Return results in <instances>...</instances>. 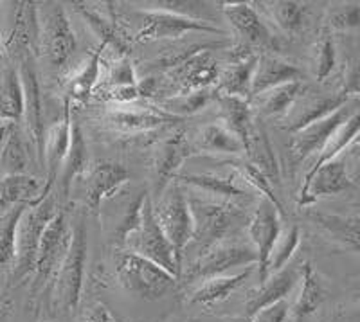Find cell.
I'll use <instances>...</instances> for the list:
<instances>
[{"label": "cell", "mask_w": 360, "mask_h": 322, "mask_svg": "<svg viewBox=\"0 0 360 322\" xmlns=\"http://www.w3.org/2000/svg\"><path fill=\"white\" fill-rule=\"evenodd\" d=\"M188 204L193 218V236L188 249L195 250L197 256L229 238L247 218L242 205L233 202L188 196Z\"/></svg>", "instance_id": "cell-1"}, {"label": "cell", "mask_w": 360, "mask_h": 322, "mask_svg": "<svg viewBox=\"0 0 360 322\" xmlns=\"http://www.w3.org/2000/svg\"><path fill=\"white\" fill-rule=\"evenodd\" d=\"M58 212V198L51 189L40 200L25 205L15 234V259H13L11 281L20 283L34 272L38 249L45 227Z\"/></svg>", "instance_id": "cell-2"}, {"label": "cell", "mask_w": 360, "mask_h": 322, "mask_svg": "<svg viewBox=\"0 0 360 322\" xmlns=\"http://www.w3.org/2000/svg\"><path fill=\"white\" fill-rule=\"evenodd\" d=\"M69 249L63 256L62 263L54 273V292L63 311L70 314L79 306L83 292V279H85L86 263V227L85 214H79L72 225Z\"/></svg>", "instance_id": "cell-3"}, {"label": "cell", "mask_w": 360, "mask_h": 322, "mask_svg": "<svg viewBox=\"0 0 360 322\" xmlns=\"http://www.w3.org/2000/svg\"><path fill=\"white\" fill-rule=\"evenodd\" d=\"M124 249H127V252L141 256L148 262L162 266L166 272L179 279L182 265L176 259L172 243L168 241V238L164 236L162 228L157 224L155 214H153V200L150 196H146L143 204L139 224L124 241Z\"/></svg>", "instance_id": "cell-4"}, {"label": "cell", "mask_w": 360, "mask_h": 322, "mask_svg": "<svg viewBox=\"0 0 360 322\" xmlns=\"http://www.w3.org/2000/svg\"><path fill=\"white\" fill-rule=\"evenodd\" d=\"M34 47L54 67L65 65L76 51V37L62 4H41L37 8Z\"/></svg>", "instance_id": "cell-5"}, {"label": "cell", "mask_w": 360, "mask_h": 322, "mask_svg": "<svg viewBox=\"0 0 360 322\" xmlns=\"http://www.w3.org/2000/svg\"><path fill=\"white\" fill-rule=\"evenodd\" d=\"M115 276L127 292L146 301H157L175 286L176 278L144 257L121 252L115 262Z\"/></svg>", "instance_id": "cell-6"}, {"label": "cell", "mask_w": 360, "mask_h": 322, "mask_svg": "<svg viewBox=\"0 0 360 322\" xmlns=\"http://www.w3.org/2000/svg\"><path fill=\"white\" fill-rule=\"evenodd\" d=\"M153 214L159 227L162 228L164 236L172 243L176 259L182 265V257L193 236V218L188 196L182 191L179 182H172L164 189L159 200L153 204Z\"/></svg>", "instance_id": "cell-7"}, {"label": "cell", "mask_w": 360, "mask_h": 322, "mask_svg": "<svg viewBox=\"0 0 360 322\" xmlns=\"http://www.w3.org/2000/svg\"><path fill=\"white\" fill-rule=\"evenodd\" d=\"M258 265V254L252 243L243 238H225L220 243L213 245L211 249L197 256V259L189 266V279L205 281V279L227 276L231 270L242 266Z\"/></svg>", "instance_id": "cell-8"}, {"label": "cell", "mask_w": 360, "mask_h": 322, "mask_svg": "<svg viewBox=\"0 0 360 322\" xmlns=\"http://www.w3.org/2000/svg\"><path fill=\"white\" fill-rule=\"evenodd\" d=\"M139 17L141 27L137 31V41H153L164 38H180L189 33L221 34L225 37L224 29L217 27L209 20H197V18L182 17L176 13L162 11V9H144L135 13Z\"/></svg>", "instance_id": "cell-9"}, {"label": "cell", "mask_w": 360, "mask_h": 322, "mask_svg": "<svg viewBox=\"0 0 360 322\" xmlns=\"http://www.w3.org/2000/svg\"><path fill=\"white\" fill-rule=\"evenodd\" d=\"M17 69L22 83V94H24V115L22 117L25 121V131H27L29 143L34 150L33 153L37 157V162L44 167V103H41V89L37 69L27 53L20 56Z\"/></svg>", "instance_id": "cell-10"}, {"label": "cell", "mask_w": 360, "mask_h": 322, "mask_svg": "<svg viewBox=\"0 0 360 322\" xmlns=\"http://www.w3.org/2000/svg\"><path fill=\"white\" fill-rule=\"evenodd\" d=\"M70 236H72V227L67 221L65 212L58 209L53 220L47 224L44 234H41L37 265H34L33 272V290L41 288L51 279H54V273H56L58 266H60L67 249H69Z\"/></svg>", "instance_id": "cell-11"}, {"label": "cell", "mask_w": 360, "mask_h": 322, "mask_svg": "<svg viewBox=\"0 0 360 322\" xmlns=\"http://www.w3.org/2000/svg\"><path fill=\"white\" fill-rule=\"evenodd\" d=\"M356 112H359V98H353L346 105L337 108L333 114L326 115V117L311 122L308 127L292 134L290 144H288L292 160L299 164L310 155H314V153H317L326 144V141L332 137L333 131L339 127H342L344 122L348 121Z\"/></svg>", "instance_id": "cell-12"}, {"label": "cell", "mask_w": 360, "mask_h": 322, "mask_svg": "<svg viewBox=\"0 0 360 322\" xmlns=\"http://www.w3.org/2000/svg\"><path fill=\"white\" fill-rule=\"evenodd\" d=\"M281 217L283 207H278L266 198H262L249 220L247 234H249V241L252 243L254 250L258 254L259 283L265 281L269 256L281 234Z\"/></svg>", "instance_id": "cell-13"}, {"label": "cell", "mask_w": 360, "mask_h": 322, "mask_svg": "<svg viewBox=\"0 0 360 322\" xmlns=\"http://www.w3.org/2000/svg\"><path fill=\"white\" fill-rule=\"evenodd\" d=\"M103 121L114 130L124 131V134H146V131L159 130L168 124L184 121L175 115L166 114L159 106L152 105H114L103 114Z\"/></svg>", "instance_id": "cell-14"}, {"label": "cell", "mask_w": 360, "mask_h": 322, "mask_svg": "<svg viewBox=\"0 0 360 322\" xmlns=\"http://www.w3.org/2000/svg\"><path fill=\"white\" fill-rule=\"evenodd\" d=\"M353 186V179L348 173V162L342 155L335 157L330 162L323 164L319 169H315L310 176H307L299 191V205H311L324 196L339 195L348 191Z\"/></svg>", "instance_id": "cell-15"}, {"label": "cell", "mask_w": 360, "mask_h": 322, "mask_svg": "<svg viewBox=\"0 0 360 322\" xmlns=\"http://www.w3.org/2000/svg\"><path fill=\"white\" fill-rule=\"evenodd\" d=\"M349 99H353V96L344 94L342 90L335 92V94H304L303 92L290 106V110L283 115L281 128L290 131V134H295L311 122L333 114L337 108L346 105Z\"/></svg>", "instance_id": "cell-16"}, {"label": "cell", "mask_w": 360, "mask_h": 322, "mask_svg": "<svg viewBox=\"0 0 360 322\" xmlns=\"http://www.w3.org/2000/svg\"><path fill=\"white\" fill-rule=\"evenodd\" d=\"M191 155V146L182 131L162 139L153 153V195L159 198L176 179L182 164Z\"/></svg>", "instance_id": "cell-17"}, {"label": "cell", "mask_w": 360, "mask_h": 322, "mask_svg": "<svg viewBox=\"0 0 360 322\" xmlns=\"http://www.w3.org/2000/svg\"><path fill=\"white\" fill-rule=\"evenodd\" d=\"M85 173V202L92 211H99L103 202L121 191L130 180L127 167L112 160L94 164Z\"/></svg>", "instance_id": "cell-18"}, {"label": "cell", "mask_w": 360, "mask_h": 322, "mask_svg": "<svg viewBox=\"0 0 360 322\" xmlns=\"http://www.w3.org/2000/svg\"><path fill=\"white\" fill-rule=\"evenodd\" d=\"M179 183H188L191 188L205 193L211 198L224 202H233L240 205V202H250L254 196L252 189L240 179L233 169L231 175H217V173H182L176 175Z\"/></svg>", "instance_id": "cell-19"}, {"label": "cell", "mask_w": 360, "mask_h": 322, "mask_svg": "<svg viewBox=\"0 0 360 322\" xmlns=\"http://www.w3.org/2000/svg\"><path fill=\"white\" fill-rule=\"evenodd\" d=\"M258 58L250 45L242 44L233 49L231 63L221 72H218L217 94L234 96L250 101V79Z\"/></svg>", "instance_id": "cell-20"}, {"label": "cell", "mask_w": 360, "mask_h": 322, "mask_svg": "<svg viewBox=\"0 0 360 322\" xmlns=\"http://www.w3.org/2000/svg\"><path fill=\"white\" fill-rule=\"evenodd\" d=\"M224 13L231 25L234 27L240 37L243 38L245 45L250 47H265V49H274L276 38L266 25L265 18L258 13L250 2H233V4H224Z\"/></svg>", "instance_id": "cell-21"}, {"label": "cell", "mask_w": 360, "mask_h": 322, "mask_svg": "<svg viewBox=\"0 0 360 322\" xmlns=\"http://www.w3.org/2000/svg\"><path fill=\"white\" fill-rule=\"evenodd\" d=\"M173 82L176 83V92L172 96L189 94L195 90L209 89L211 83L218 79V63L214 61L211 49L202 51L193 58L169 70Z\"/></svg>", "instance_id": "cell-22"}, {"label": "cell", "mask_w": 360, "mask_h": 322, "mask_svg": "<svg viewBox=\"0 0 360 322\" xmlns=\"http://www.w3.org/2000/svg\"><path fill=\"white\" fill-rule=\"evenodd\" d=\"M31 151L18 122H2L0 127V179L27 175Z\"/></svg>", "instance_id": "cell-23"}, {"label": "cell", "mask_w": 360, "mask_h": 322, "mask_svg": "<svg viewBox=\"0 0 360 322\" xmlns=\"http://www.w3.org/2000/svg\"><path fill=\"white\" fill-rule=\"evenodd\" d=\"M70 127H72V114H70V101L65 99L63 103L62 117L54 122L49 130H45L44 139V166L47 169V180L45 182L54 183L60 173L63 159L67 155L70 143Z\"/></svg>", "instance_id": "cell-24"}, {"label": "cell", "mask_w": 360, "mask_h": 322, "mask_svg": "<svg viewBox=\"0 0 360 322\" xmlns=\"http://www.w3.org/2000/svg\"><path fill=\"white\" fill-rule=\"evenodd\" d=\"M243 153L247 157V162L252 164L272 186L279 183L281 172H279L278 157L274 153V146L270 143L269 134L265 127L259 121H252L247 134V139L243 143Z\"/></svg>", "instance_id": "cell-25"}, {"label": "cell", "mask_w": 360, "mask_h": 322, "mask_svg": "<svg viewBox=\"0 0 360 322\" xmlns=\"http://www.w3.org/2000/svg\"><path fill=\"white\" fill-rule=\"evenodd\" d=\"M299 281V270L294 266H285L279 272L270 273L263 283H259L258 290H252L245 302V315L247 318L258 314L259 310L274 302L287 299L292 290L295 288Z\"/></svg>", "instance_id": "cell-26"}, {"label": "cell", "mask_w": 360, "mask_h": 322, "mask_svg": "<svg viewBox=\"0 0 360 322\" xmlns=\"http://www.w3.org/2000/svg\"><path fill=\"white\" fill-rule=\"evenodd\" d=\"M146 196V189H137L134 196H124V198H119V200L115 196V212L108 211L107 231L110 240L119 247H124L127 238L134 233L137 224H139L141 211H143Z\"/></svg>", "instance_id": "cell-27"}, {"label": "cell", "mask_w": 360, "mask_h": 322, "mask_svg": "<svg viewBox=\"0 0 360 322\" xmlns=\"http://www.w3.org/2000/svg\"><path fill=\"white\" fill-rule=\"evenodd\" d=\"M301 69L294 63L283 61L272 54H263L258 58L250 79V99L259 96L274 86L285 85L290 82H301Z\"/></svg>", "instance_id": "cell-28"}, {"label": "cell", "mask_w": 360, "mask_h": 322, "mask_svg": "<svg viewBox=\"0 0 360 322\" xmlns=\"http://www.w3.org/2000/svg\"><path fill=\"white\" fill-rule=\"evenodd\" d=\"M54 189V183L40 182L31 175H13L0 179V214L15 205H31Z\"/></svg>", "instance_id": "cell-29"}, {"label": "cell", "mask_w": 360, "mask_h": 322, "mask_svg": "<svg viewBox=\"0 0 360 322\" xmlns=\"http://www.w3.org/2000/svg\"><path fill=\"white\" fill-rule=\"evenodd\" d=\"M86 143L83 137V131L79 124L72 119V127H70V143L67 155L63 159L62 167H60V188L62 195L67 196L72 186V180L76 176L83 175L89 169V153H86Z\"/></svg>", "instance_id": "cell-30"}, {"label": "cell", "mask_w": 360, "mask_h": 322, "mask_svg": "<svg viewBox=\"0 0 360 322\" xmlns=\"http://www.w3.org/2000/svg\"><path fill=\"white\" fill-rule=\"evenodd\" d=\"M24 115V94L18 69L13 65L0 67V121L18 122Z\"/></svg>", "instance_id": "cell-31"}, {"label": "cell", "mask_w": 360, "mask_h": 322, "mask_svg": "<svg viewBox=\"0 0 360 322\" xmlns=\"http://www.w3.org/2000/svg\"><path fill=\"white\" fill-rule=\"evenodd\" d=\"M76 9L83 17V20L90 25V29L94 31L96 37H99L101 40V47H110L112 51H119L121 54L127 53V40H124L123 33L119 31L117 24H115V18L112 13L105 15L99 9L92 8L89 4H82V2H76Z\"/></svg>", "instance_id": "cell-32"}, {"label": "cell", "mask_w": 360, "mask_h": 322, "mask_svg": "<svg viewBox=\"0 0 360 322\" xmlns=\"http://www.w3.org/2000/svg\"><path fill=\"white\" fill-rule=\"evenodd\" d=\"M299 294L295 297L294 306L290 308V314L294 315V321H301L303 317L314 314L321 304H323L326 292L321 285L317 273L314 272L310 263H303L299 269Z\"/></svg>", "instance_id": "cell-33"}, {"label": "cell", "mask_w": 360, "mask_h": 322, "mask_svg": "<svg viewBox=\"0 0 360 322\" xmlns=\"http://www.w3.org/2000/svg\"><path fill=\"white\" fill-rule=\"evenodd\" d=\"M218 106H220V119L231 134H234L238 139L245 143L249 128L252 124V108H250L249 99L234 98V96L217 94Z\"/></svg>", "instance_id": "cell-34"}, {"label": "cell", "mask_w": 360, "mask_h": 322, "mask_svg": "<svg viewBox=\"0 0 360 322\" xmlns=\"http://www.w3.org/2000/svg\"><path fill=\"white\" fill-rule=\"evenodd\" d=\"M254 270V266H247L243 272L238 273H227V276H218V278L205 279L200 283L195 292L191 295V302H197V304H214V302L225 301L233 292H236L240 286L245 283V279L249 278L250 272Z\"/></svg>", "instance_id": "cell-35"}, {"label": "cell", "mask_w": 360, "mask_h": 322, "mask_svg": "<svg viewBox=\"0 0 360 322\" xmlns=\"http://www.w3.org/2000/svg\"><path fill=\"white\" fill-rule=\"evenodd\" d=\"M263 11L269 20L288 34H295L301 31L304 20H307L308 8L301 2L292 0H274V2H262Z\"/></svg>", "instance_id": "cell-36"}, {"label": "cell", "mask_w": 360, "mask_h": 322, "mask_svg": "<svg viewBox=\"0 0 360 322\" xmlns=\"http://www.w3.org/2000/svg\"><path fill=\"white\" fill-rule=\"evenodd\" d=\"M304 90L307 89L303 86V82H290L285 83V85L274 86V89L266 90L259 96H254V99H256L259 114L285 115Z\"/></svg>", "instance_id": "cell-37"}, {"label": "cell", "mask_w": 360, "mask_h": 322, "mask_svg": "<svg viewBox=\"0 0 360 322\" xmlns=\"http://www.w3.org/2000/svg\"><path fill=\"white\" fill-rule=\"evenodd\" d=\"M198 150L209 153H227V155H240L243 153L242 141L236 135L231 134L221 122H211L202 128L197 139Z\"/></svg>", "instance_id": "cell-38"}, {"label": "cell", "mask_w": 360, "mask_h": 322, "mask_svg": "<svg viewBox=\"0 0 360 322\" xmlns=\"http://www.w3.org/2000/svg\"><path fill=\"white\" fill-rule=\"evenodd\" d=\"M311 220L324 228L332 240L340 241L356 252L359 250V218L339 217V214H314Z\"/></svg>", "instance_id": "cell-39"}, {"label": "cell", "mask_w": 360, "mask_h": 322, "mask_svg": "<svg viewBox=\"0 0 360 322\" xmlns=\"http://www.w3.org/2000/svg\"><path fill=\"white\" fill-rule=\"evenodd\" d=\"M105 47L99 45V49L96 51L90 60L86 63H83L82 69L74 74L72 78L69 79V85H67V90H69V101L70 99H76V101H85L92 90H94L96 83L99 79V72H101V53Z\"/></svg>", "instance_id": "cell-40"}, {"label": "cell", "mask_w": 360, "mask_h": 322, "mask_svg": "<svg viewBox=\"0 0 360 322\" xmlns=\"http://www.w3.org/2000/svg\"><path fill=\"white\" fill-rule=\"evenodd\" d=\"M213 96L214 92L211 89H200L195 90V92H189V94L172 96V98H166L160 101V110L169 115H175V117L186 119L188 115L197 114L202 108H205V105L211 101Z\"/></svg>", "instance_id": "cell-41"}, {"label": "cell", "mask_w": 360, "mask_h": 322, "mask_svg": "<svg viewBox=\"0 0 360 322\" xmlns=\"http://www.w3.org/2000/svg\"><path fill=\"white\" fill-rule=\"evenodd\" d=\"M25 205H15L0 214V270L13 265L15 259V234Z\"/></svg>", "instance_id": "cell-42"}, {"label": "cell", "mask_w": 360, "mask_h": 322, "mask_svg": "<svg viewBox=\"0 0 360 322\" xmlns=\"http://www.w3.org/2000/svg\"><path fill=\"white\" fill-rule=\"evenodd\" d=\"M299 240H301V234H299L297 225H290L287 231H281L278 241H276L274 249L269 256V263H266V278L270 273L279 272L281 269L287 266V263L290 262V257L294 256V252L299 247ZM265 278V279H266Z\"/></svg>", "instance_id": "cell-43"}, {"label": "cell", "mask_w": 360, "mask_h": 322, "mask_svg": "<svg viewBox=\"0 0 360 322\" xmlns=\"http://www.w3.org/2000/svg\"><path fill=\"white\" fill-rule=\"evenodd\" d=\"M225 166H231V169H234V172L240 175V179H242L254 193H259V195H263V198H266V200H270L272 204L278 205V207H281L278 196H276L274 186H272V183H270L252 164L247 162L245 159H231L229 162H225Z\"/></svg>", "instance_id": "cell-44"}, {"label": "cell", "mask_w": 360, "mask_h": 322, "mask_svg": "<svg viewBox=\"0 0 360 322\" xmlns=\"http://www.w3.org/2000/svg\"><path fill=\"white\" fill-rule=\"evenodd\" d=\"M335 44H333V37L330 33H324L321 40L315 45V56H314V72L317 82H324V79L332 74L333 67H335Z\"/></svg>", "instance_id": "cell-45"}, {"label": "cell", "mask_w": 360, "mask_h": 322, "mask_svg": "<svg viewBox=\"0 0 360 322\" xmlns=\"http://www.w3.org/2000/svg\"><path fill=\"white\" fill-rule=\"evenodd\" d=\"M108 83L110 86H135L137 85V76H135L134 65L128 58H119L112 65L108 74Z\"/></svg>", "instance_id": "cell-46"}, {"label": "cell", "mask_w": 360, "mask_h": 322, "mask_svg": "<svg viewBox=\"0 0 360 322\" xmlns=\"http://www.w3.org/2000/svg\"><path fill=\"white\" fill-rule=\"evenodd\" d=\"M288 314H290V306H288L287 299H283V301L266 306L258 314H254L250 317V322H287Z\"/></svg>", "instance_id": "cell-47"}, {"label": "cell", "mask_w": 360, "mask_h": 322, "mask_svg": "<svg viewBox=\"0 0 360 322\" xmlns=\"http://www.w3.org/2000/svg\"><path fill=\"white\" fill-rule=\"evenodd\" d=\"M359 22H360L359 8H356V6H352V8L337 13L335 17H333L332 24L339 29H353L359 25Z\"/></svg>", "instance_id": "cell-48"}, {"label": "cell", "mask_w": 360, "mask_h": 322, "mask_svg": "<svg viewBox=\"0 0 360 322\" xmlns=\"http://www.w3.org/2000/svg\"><path fill=\"white\" fill-rule=\"evenodd\" d=\"M83 322H115L114 317L110 315V311L107 310V306L105 304H96L90 308L89 315L85 317V321Z\"/></svg>", "instance_id": "cell-49"}]
</instances>
